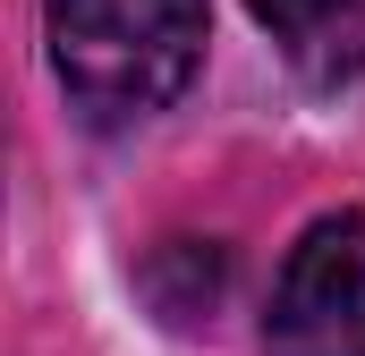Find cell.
<instances>
[{
    "instance_id": "obj_1",
    "label": "cell",
    "mask_w": 365,
    "mask_h": 356,
    "mask_svg": "<svg viewBox=\"0 0 365 356\" xmlns=\"http://www.w3.org/2000/svg\"><path fill=\"white\" fill-rule=\"evenodd\" d=\"M204 26H212V0H51L43 9L51 77L68 110L93 127H128L179 102L204 60Z\"/></svg>"
},
{
    "instance_id": "obj_2",
    "label": "cell",
    "mask_w": 365,
    "mask_h": 356,
    "mask_svg": "<svg viewBox=\"0 0 365 356\" xmlns=\"http://www.w3.org/2000/svg\"><path fill=\"white\" fill-rule=\"evenodd\" d=\"M264 356H365V212H323L289 246Z\"/></svg>"
},
{
    "instance_id": "obj_3",
    "label": "cell",
    "mask_w": 365,
    "mask_h": 356,
    "mask_svg": "<svg viewBox=\"0 0 365 356\" xmlns=\"http://www.w3.org/2000/svg\"><path fill=\"white\" fill-rule=\"evenodd\" d=\"M247 9H255V17L272 26L280 43H314V34H323V26H331V17H340L349 0H247Z\"/></svg>"
}]
</instances>
